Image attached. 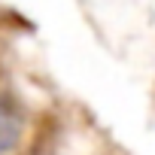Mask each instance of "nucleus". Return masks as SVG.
<instances>
[{
  "instance_id": "1",
  "label": "nucleus",
  "mask_w": 155,
  "mask_h": 155,
  "mask_svg": "<svg viewBox=\"0 0 155 155\" xmlns=\"http://www.w3.org/2000/svg\"><path fill=\"white\" fill-rule=\"evenodd\" d=\"M21 131H25V116L18 104L9 94H0V155L15 149V143L21 140Z\"/></svg>"
}]
</instances>
